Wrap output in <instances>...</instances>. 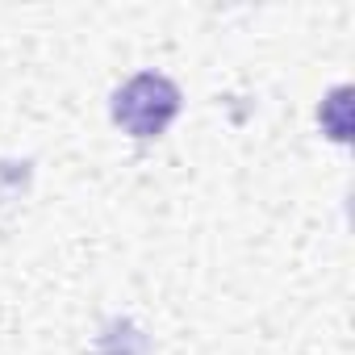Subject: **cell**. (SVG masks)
I'll use <instances>...</instances> for the list:
<instances>
[{
    "label": "cell",
    "instance_id": "obj_1",
    "mask_svg": "<svg viewBox=\"0 0 355 355\" xmlns=\"http://www.w3.org/2000/svg\"><path fill=\"white\" fill-rule=\"evenodd\" d=\"M109 113L130 138H159L180 113V88L159 71H138L113 92Z\"/></svg>",
    "mask_w": 355,
    "mask_h": 355
},
{
    "label": "cell",
    "instance_id": "obj_2",
    "mask_svg": "<svg viewBox=\"0 0 355 355\" xmlns=\"http://www.w3.org/2000/svg\"><path fill=\"white\" fill-rule=\"evenodd\" d=\"M347 109H351V88L343 84V88H334L330 92V101H322V125H326V134L334 138V142H347L351 138V121H347Z\"/></svg>",
    "mask_w": 355,
    "mask_h": 355
}]
</instances>
